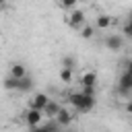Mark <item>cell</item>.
<instances>
[{
  "label": "cell",
  "instance_id": "cell-12",
  "mask_svg": "<svg viewBox=\"0 0 132 132\" xmlns=\"http://www.w3.org/2000/svg\"><path fill=\"white\" fill-rule=\"evenodd\" d=\"M111 23H113V19H111L109 14H99L97 21H95V27H97V29H109Z\"/></svg>",
  "mask_w": 132,
  "mask_h": 132
},
{
  "label": "cell",
  "instance_id": "cell-2",
  "mask_svg": "<svg viewBox=\"0 0 132 132\" xmlns=\"http://www.w3.org/2000/svg\"><path fill=\"white\" fill-rule=\"evenodd\" d=\"M33 78L31 76H25V78H12V76H8L6 80H4V87L8 89V91H21V93H29L31 89H33Z\"/></svg>",
  "mask_w": 132,
  "mask_h": 132
},
{
  "label": "cell",
  "instance_id": "cell-1",
  "mask_svg": "<svg viewBox=\"0 0 132 132\" xmlns=\"http://www.w3.org/2000/svg\"><path fill=\"white\" fill-rule=\"evenodd\" d=\"M68 103H70L78 113H87V111H91V109L95 107V97H89V95H85L82 91H78V93H70V95H68Z\"/></svg>",
  "mask_w": 132,
  "mask_h": 132
},
{
  "label": "cell",
  "instance_id": "cell-13",
  "mask_svg": "<svg viewBox=\"0 0 132 132\" xmlns=\"http://www.w3.org/2000/svg\"><path fill=\"white\" fill-rule=\"evenodd\" d=\"M78 31H80V37H82V39H91V37L95 35V27H93V25H87V23H85Z\"/></svg>",
  "mask_w": 132,
  "mask_h": 132
},
{
  "label": "cell",
  "instance_id": "cell-10",
  "mask_svg": "<svg viewBox=\"0 0 132 132\" xmlns=\"http://www.w3.org/2000/svg\"><path fill=\"white\" fill-rule=\"evenodd\" d=\"M54 120H58V124H60L62 128H68V126L72 124V113H70L66 107H62V109H60V113H58Z\"/></svg>",
  "mask_w": 132,
  "mask_h": 132
},
{
  "label": "cell",
  "instance_id": "cell-20",
  "mask_svg": "<svg viewBox=\"0 0 132 132\" xmlns=\"http://www.w3.org/2000/svg\"><path fill=\"white\" fill-rule=\"evenodd\" d=\"M126 70H128V72H130V74H132V60H130V62H128V66H126Z\"/></svg>",
  "mask_w": 132,
  "mask_h": 132
},
{
  "label": "cell",
  "instance_id": "cell-6",
  "mask_svg": "<svg viewBox=\"0 0 132 132\" xmlns=\"http://www.w3.org/2000/svg\"><path fill=\"white\" fill-rule=\"evenodd\" d=\"M66 23H68L72 29H80V27L87 23V21H85V12H82L80 8H74V10L66 16Z\"/></svg>",
  "mask_w": 132,
  "mask_h": 132
},
{
  "label": "cell",
  "instance_id": "cell-19",
  "mask_svg": "<svg viewBox=\"0 0 132 132\" xmlns=\"http://www.w3.org/2000/svg\"><path fill=\"white\" fill-rule=\"evenodd\" d=\"M126 111L132 113V99H128V103H126Z\"/></svg>",
  "mask_w": 132,
  "mask_h": 132
},
{
  "label": "cell",
  "instance_id": "cell-4",
  "mask_svg": "<svg viewBox=\"0 0 132 132\" xmlns=\"http://www.w3.org/2000/svg\"><path fill=\"white\" fill-rule=\"evenodd\" d=\"M43 118H45V116H43V111H41V109H31V107H27V111L23 113V120L27 122V126H29V128L39 126Z\"/></svg>",
  "mask_w": 132,
  "mask_h": 132
},
{
  "label": "cell",
  "instance_id": "cell-11",
  "mask_svg": "<svg viewBox=\"0 0 132 132\" xmlns=\"http://www.w3.org/2000/svg\"><path fill=\"white\" fill-rule=\"evenodd\" d=\"M8 76H12V78H25V76H29L27 74V68H25V64H21V62H14L12 66H10V74Z\"/></svg>",
  "mask_w": 132,
  "mask_h": 132
},
{
  "label": "cell",
  "instance_id": "cell-5",
  "mask_svg": "<svg viewBox=\"0 0 132 132\" xmlns=\"http://www.w3.org/2000/svg\"><path fill=\"white\" fill-rule=\"evenodd\" d=\"M52 99L45 95V93H33V97L29 99V103H27V107H31V109H45V105L50 103Z\"/></svg>",
  "mask_w": 132,
  "mask_h": 132
},
{
  "label": "cell",
  "instance_id": "cell-8",
  "mask_svg": "<svg viewBox=\"0 0 132 132\" xmlns=\"http://www.w3.org/2000/svg\"><path fill=\"white\" fill-rule=\"evenodd\" d=\"M78 82H80V89L82 87H97V72L95 70H85L78 76Z\"/></svg>",
  "mask_w": 132,
  "mask_h": 132
},
{
  "label": "cell",
  "instance_id": "cell-14",
  "mask_svg": "<svg viewBox=\"0 0 132 132\" xmlns=\"http://www.w3.org/2000/svg\"><path fill=\"white\" fill-rule=\"evenodd\" d=\"M62 68L74 70V68H76V60H74L72 56H64V58H62Z\"/></svg>",
  "mask_w": 132,
  "mask_h": 132
},
{
  "label": "cell",
  "instance_id": "cell-7",
  "mask_svg": "<svg viewBox=\"0 0 132 132\" xmlns=\"http://www.w3.org/2000/svg\"><path fill=\"white\" fill-rule=\"evenodd\" d=\"M105 47H107V50H111V52L122 50V47H124V37H122V35H118V33L107 35V37H105Z\"/></svg>",
  "mask_w": 132,
  "mask_h": 132
},
{
  "label": "cell",
  "instance_id": "cell-15",
  "mask_svg": "<svg viewBox=\"0 0 132 132\" xmlns=\"http://www.w3.org/2000/svg\"><path fill=\"white\" fill-rule=\"evenodd\" d=\"M56 2H58V6L64 8V10H72V8L78 4V0H56Z\"/></svg>",
  "mask_w": 132,
  "mask_h": 132
},
{
  "label": "cell",
  "instance_id": "cell-9",
  "mask_svg": "<svg viewBox=\"0 0 132 132\" xmlns=\"http://www.w3.org/2000/svg\"><path fill=\"white\" fill-rule=\"evenodd\" d=\"M60 109H62V105H60L58 101H54V99H52V101L45 105V109H43V116H45V118H50V120H54V118L60 113Z\"/></svg>",
  "mask_w": 132,
  "mask_h": 132
},
{
  "label": "cell",
  "instance_id": "cell-16",
  "mask_svg": "<svg viewBox=\"0 0 132 132\" xmlns=\"http://www.w3.org/2000/svg\"><path fill=\"white\" fill-rule=\"evenodd\" d=\"M72 78H74L72 76V70H68V68H62L60 70V80L62 82H72Z\"/></svg>",
  "mask_w": 132,
  "mask_h": 132
},
{
  "label": "cell",
  "instance_id": "cell-18",
  "mask_svg": "<svg viewBox=\"0 0 132 132\" xmlns=\"http://www.w3.org/2000/svg\"><path fill=\"white\" fill-rule=\"evenodd\" d=\"M31 132H47V128H45V124H39V126H33V128H29Z\"/></svg>",
  "mask_w": 132,
  "mask_h": 132
},
{
  "label": "cell",
  "instance_id": "cell-17",
  "mask_svg": "<svg viewBox=\"0 0 132 132\" xmlns=\"http://www.w3.org/2000/svg\"><path fill=\"white\" fill-rule=\"evenodd\" d=\"M124 33H126L128 37H132V14H130V19H128V23L124 25Z\"/></svg>",
  "mask_w": 132,
  "mask_h": 132
},
{
  "label": "cell",
  "instance_id": "cell-3",
  "mask_svg": "<svg viewBox=\"0 0 132 132\" xmlns=\"http://www.w3.org/2000/svg\"><path fill=\"white\" fill-rule=\"evenodd\" d=\"M118 93L122 97H132V74L128 70H124L122 76L118 78Z\"/></svg>",
  "mask_w": 132,
  "mask_h": 132
}]
</instances>
